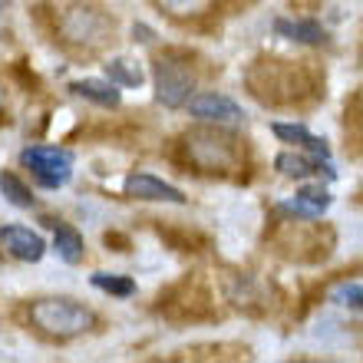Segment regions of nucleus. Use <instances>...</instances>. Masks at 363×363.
Listing matches in <instances>:
<instances>
[{
  "instance_id": "1",
  "label": "nucleus",
  "mask_w": 363,
  "mask_h": 363,
  "mask_svg": "<svg viewBox=\"0 0 363 363\" xmlns=\"http://www.w3.org/2000/svg\"><path fill=\"white\" fill-rule=\"evenodd\" d=\"M30 320L37 330L47 337L67 340V337H79L96 327V314L89 307L77 304L73 297H43L37 304H30Z\"/></svg>"
},
{
  "instance_id": "2",
  "label": "nucleus",
  "mask_w": 363,
  "mask_h": 363,
  "mask_svg": "<svg viewBox=\"0 0 363 363\" xmlns=\"http://www.w3.org/2000/svg\"><path fill=\"white\" fill-rule=\"evenodd\" d=\"M155 79V99L169 109L189 103V96L195 93V73L189 69V63L179 57H159L152 67Z\"/></svg>"
},
{
  "instance_id": "3",
  "label": "nucleus",
  "mask_w": 363,
  "mask_h": 363,
  "mask_svg": "<svg viewBox=\"0 0 363 363\" xmlns=\"http://www.w3.org/2000/svg\"><path fill=\"white\" fill-rule=\"evenodd\" d=\"M20 162L27 165L30 175L43 189H60L73 175V152L69 149H57V145H30V149L20 152Z\"/></svg>"
},
{
  "instance_id": "4",
  "label": "nucleus",
  "mask_w": 363,
  "mask_h": 363,
  "mask_svg": "<svg viewBox=\"0 0 363 363\" xmlns=\"http://www.w3.org/2000/svg\"><path fill=\"white\" fill-rule=\"evenodd\" d=\"M185 149H189V159L205 172H215V169H231L238 152H235V139L221 133H211V129H195V133L185 135Z\"/></svg>"
},
{
  "instance_id": "5",
  "label": "nucleus",
  "mask_w": 363,
  "mask_h": 363,
  "mask_svg": "<svg viewBox=\"0 0 363 363\" xmlns=\"http://www.w3.org/2000/svg\"><path fill=\"white\" fill-rule=\"evenodd\" d=\"M185 106H189V113L195 116V119H201V123L225 125V123H241V119H245V109L221 93H191Z\"/></svg>"
},
{
  "instance_id": "6",
  "label": "nucleus",
  "mask_w": 363,
  "mask_h": 363,
  "mask_svg": "<svg viewBox=\"0 0 363 363\" xmlns=\"http://www.w3.org/2000/svg\"><path fill=\"white\" fill-rule=\"evenodd\" d=\"M0 245H4V251H7L10 258L27 261V264H37L47 255V241L40 238L37 231L23 228V225H7V228L0 231Z\"/></svg>"
},
{
  "instance_id": "7",
  "label": "nucleus",
  "mask_w": 363,
  "mask_h": 363,
  "mask_svg": "<svg viewBox=\"0 0 363 363\" xmlns=\"http://www.w3.org/2000/svg\"><path fill=\"white\" fill-rule=\"evenodd\" d=\"M125 195L143 199V201H169V205H185V201H189L175 185L155 179V175H149V172L129 175V179H125Z\"/></svg>"
},
{
  "instance_id": "8",
  "label": "nucleus",
  "mask_w": 363,
  "mask_h": 363,
  "mask_svg": "<svg viewBox=\"0 0 363 363\" xmlns=\"http://www.w3.org/2000/svg\"><path fill=\"white\" fill-rule=\"evenodd\" d=\"M274 169L281 175H287V179H311V175H320L324 172V179H337V172L330 169V159H307V155L301 152H281L274 159Z\"/></svg>"
},
{
  "instance_id": "9",
  "label": "nucleus",
  "mask_w": 363,
  "mask_h": 363,
  "mask_svg": "<svg viewBox=\"0 0 363 363\" xmlns=\"http://www.w3.org/2000/svg\"><path fill=\"white\" fill-rule=\"evenodd\" d=\"M330 191L324 185H304L291 201H281V211H291L297 218H320L330 208Z\"/></svg>"
},
{
  "instance_id": "10",
  "label": "nucleus",
  "mask_w": 363,
  "mask_h": 363,
  "mask_svg": "<svg viewBox=\"0 0 363 363\" xmlns=\"http://www.w3.org/2000/svg\"><path fill=\"white\" fill-rule=\"evenodd\" d=\"M271 133H274L281 143H291V145H297V149H307V152L320 155V159H330V145H327L324 139H317L314 133H307L304 125H297V123H274V125H271Z\"/></svg>"
},
{
  "instance_id": "11",
  "label": "nucleus",
  "mask_w": 363,
  "mask_h": 363,
  "mask_svg": "<svg viewBox=\"0 0 363 363\" xmlns=\"http://www.w3.org/2000/svg\"><path fill=\"white\" fill-rule=\"evenodd\" d=\"M274 30L281 33V37L294 40V43H304V47H320V43H327V30L320 27L317 20H284V17H277Z\"/></svg>"
},
{
  "instance_id": "12",
  "label": "nucleus",
  "mask_w": 363,
  "mask_h": 363,
  "mask_svg": "<svg viewBox=\"0 0 363 363\" xmlns=\"http://www.w3.org/2000/svg\"><path fill=\"white\" fill-rule=\"evenodd\" d=\"M69 89L77 96H83V99H89V103L96 106H106V109H116V106L123 103V93L116 89L113 79H77V83H69Z\"/></svg>"
},
{
  "instance_id": "13",
  "label": "nucleus",
  "mask_w": 363,
  "mask_h": 363,
  "mask_svg": "<svg viewBox=\"0 0 363 363\" xmlns=\"http://www.w3.org/2000/svg\"><path fill=\"white\" fill-rule=\"evenodd\" d=\"M53 248H57V255L67 264H79L83 261V255H86V241H83V235H79L73 225H63V221H53Z\"/></svg>"
},
{
  "instance_id": "14",
  "label": "nucleus",
  "mask_w": 363,
  "mask_h": 363,
  "mask_svg": "<svg viewBox=\"0 0 363 363\" xmlns=\"http://www.w3.org/2000/svg\"><path fill=\"white\" fill-rule=\"evenodd\" d=\"M106 77L113 79L116 86H139L145 79L143 67L139 63H133V60H125V57H116L106 63Z\"/></svg>"
},
{
  "instance_id": "15",
  "label": "nucleus",
  "mask_w": 363,
  "mask_h": 363,
  "mask_svg": "<svg viewBox=\"0 0 363 363\" xmlns=\"http://www.w3.org/2000/svg\"><path fill=\"white\" fill-rule=\"evenodd\" d=\"M103 20L96 17L93 10H83V7H73L69 10L67 23H63V30H67L69 40H89V33H93V27H99Z\"/></svg>"
},
{
  "instance_id": "16",
  "label": "nucleus",
  "mask_w": 363,
  "mask_h": 363,
  "mask_svg": "<svg viewBox=\"0 0 363 363\" xmlns=\"http://www.w3.org/2000/svg\"><path fill=\"white\" fill-rule=\"evenodd\" d=\"M0 195L10 205H17V208H33V195H30V189L13 172H0Z\"/></svg>"
},
{
  "instance_id": "17",
  "label": "nucleus",
  "mask_w": 363,
  "mask_h": 363,
  "mask_svg": "<svg viewBox=\"0 0 363 363\" xmlns=\"http://www.w3.org/2000/svg\"><path fill=\"white\" fill-rule=\"evenodd\" d=\"M89 281H93V287H99V291H106V294H113V297H133L135 294V281H133V277L106 274V271H99V274H93Z\"/></svg>"
},
{
  "instance_id": "18",
  "label": "nucleus",
  "mask_w": 363,
  "mask_h": 363,
  "mask_svg": "<svg viewBox=\"0 0 363 363\" xmlns=\"http://www.w3.org/2000/svg\"><path fill=\"white\" fill-rule=\"evenodd\" d=\"M169 17H199L211 7V0H155Z\"/></svg>"
},
{
  "instance_id": "19",
  "label": "nucleus",
  "mask_w": 363,
  "mask_h": 363,
  "mask_svg": "<svg viewBox=\"0 0 363 363\" xmlns=\"http://www.w3.org/2000/svg\"><path fill=\"white\" fill-rule=\"evenodd\" d=\"M334 301H337V304H347V307H357V311H363V291H360V284H344L334 294Z\"/></svg>"
},
{
  "instance_id": "20",
  "label": "nucleus",
  "mask_w": 363,
  "mask_h": 363,
  "mask_svg": "<svg viewBox=\"0 0 363 363\" xmlns=\"http://www.w3.org/2000/svg\"><path fill=\"white\" fill-rule=\"evenodd\" d=\"M133 33H139L135 40H143V43H152V30H149V27H135Z\"/></svg>"
},
{
  "instance_id": "21",
  "label": "nucleus",
  "mask_w": 363,
  "mask_h": 363,
  "mask_svg": "<svg viewBox=\"0 0 363 363\" xmlns=\"http://www.w3.org/2000/svg\"><path fill=\"white\" fill-rule=\"evenodd\" d=\"M4 103H7V96H4V86H0V109H4Z\"/></svg>"
},
{
  "instance_id": "22",
  "label": "nucleus",
  "mask_w": 363,
  "mask_h": 363,
  "mask_svg": "<svg viewBox=\"0 0 363 363\" xmlns=\"http://www.w3.org/2000/svg\"><path fill=\"white\" fill-rule=\"evenodd\" d=\"M10 4H13V0H0V10H4V7H10Z\"/></svg>"
}]
</instances>
